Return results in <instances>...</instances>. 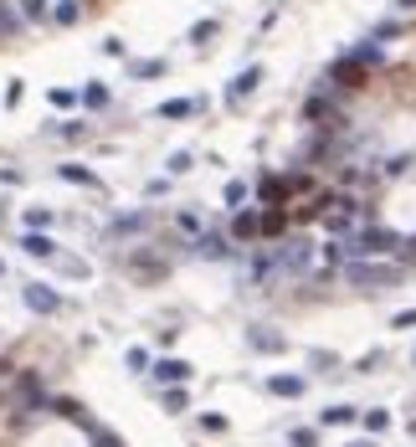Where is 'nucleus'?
<instances>
[{
  "mask_svg": "<svg viewBox=\"0 0 416 447\" xmlns=\"http://www.w3.org/2000/svg\"><path fill=\"white\" fill-rule=\"evenodd\" d=\"M308 268H314V242H283V247H272V257L257 262L263 278H298Z\"/></svg>",
  "mask_w": 416,
  "mask_h": 447,
  "instance_id": "1",
  "label": "nucleus"
},
{
  "mask_svg": "<svg viewBox=\"0 0 416 447\" xmlns=\"http://www.w3.org/2000/svg\"><path fill=\"white\" fill-rule=\"evenodd\" d=\"M344 278L355 283V288H396V283H401V268H396V262L349 257V262H344Z\"/></svg>",
  "mask_w": 416,
  "mask_h": 447,
  "instance_id": "2",
  "label": "nucleus"
},
{
  "mask_svg": "<svg viewBox=\"0 0 416 447\" xmlns=\"http://www.w3.org/2000/svg\"><path fill=\"white\" fill-rule=\"evenodd\" d=\"M319 227L324 231H349V227H355V201H349V195H324V201H319Z\"/></svg>",
  "mask_w": 416,
  "mask_h": 447,
  "instance_id": "3",
  "label": "nucleus"
},
{
  "mask_svg": "<svg viewBox=\"0 0 416 447\" xmlns=\"http://www.w3.org/2000/svg\"><path fill=\"white\" fill-rule=\"evenodd\" d=\"M391 247H401L396 231H385V227H360L355 242H349V257H375V252H391Z\"/></svg>",
  "mask_w": 416,
  "mask_h": 447,
  "instance_id": "4",
  "label": "nucleus"
},
{
  "mask_svg": "<svg viewBox=\"0 0 416 447\" xmlns=\"http://www.w3.org/2000/svg\"><path fill=\"white\" fill-rule=\"evenodd\" d=\"M303 118H308V124H319V129H340V103L324 93V88H314L308 103H303Z\"/></svg>",
  "mask_w": 416,
  "mask_h": 447,
  "instance_id": "5",
  "label": "nucleus"
},
{
  "mask_svg": "<svg viewBox=\"0 0 416 447\" xmlns=\"http://www.w3.org/2000/svg\"><path fill=\"white\" fill-rule=\"evenodd\" d=\"M21 298H26V309H31V314H57L62 309V293H57V288H47V283H26Z\"/></svg>",
  "mask_w": 416,
  "mask_h": 447,
  "instance_id": "6",
  "label": "nucleus"
},
{
  "mask_svg": "<svg viewBox=\"0 0 416 447\" xmlns=\"http://www.w3.org/2000/svg\"><path fill=\"white\" fill-rule=\"evenodd\" d=\"M10 401H16V412H31V406H42V380H36L31 371L16 375V396H10Z\"/></svg>",
  "mask_w": 416,
  "mask_h": 447,
  "instance_id": "7",
  "label": "nucleus"
},
{
  "mask_svg": "<svg viewBox=\"0 0 416 447\" xmlns=\"http://www.w3.org/2000/svg\"><path fill=\"white\" fill-rule=\"evenodd\" d=\"M257 83H263V67H242V72H237V77L226 83V103H242V98L252 93Z\"/></svg>",
  "mask_w": 416,
  "mask_h": 447,
  "instance_id": "8",
  "label": "nucleus"
},
{
  "mask_svg": "<svg viewBox=\"0 0 416 447\" xmlns=\"http://www.w3.org/2000/svg\"><path fill=\"white\" fill-rule=\"evenodd\" d=\"M149 375L160 380V386H185V380H190V365H185V360H160Z\"/></svg>",
  "mask_w": 416,
  "mask_h": 447,
  "instance_id": "9",
  "label": "nucleus"
},
{
  "mask_svg": "<svg viewBox=\"0 0 416 447\" xmlns=\"http://www.w3.org/2000/svg\"><path fill=\"white\" fill-rule=\"evenodd\" d=\"M231 236H237V242L263 236V216H257V211H237V221H231Z\"/></svg>",
  "mask_w": 416,
  "mask_h": 447,
  "instance_id": "10",
  "label": "nucleus"
},
{
  "mask_svg": "<svg viewBox=\"0 0 416 447\" xmlns=\"http://www.w3.org/2000/svg\"><path fill=\"white\" fill-rule=\"evenodd\" d=\"M267 391H272V396H283V401H293V396H303V375H272Z\"/></svg>",
  "mask_w": 416,
  "mask_h": 447,
  "instance_id": "11",
  "label": "nucleus"
},
{
  "mask_svg": "<svg viewBox=\"0 0 416 447\" xmlns=\"http://www.w3.org/2000/svg\"><path fill=\"white\" fill-rule=\"evenodd\" d=\"M21 247H26L31 257H57V242H51L47 231H26V236H21Z\"/></svg>",
  "mask_w": 416,
  "mask_h": 447,
  "instance_id": "12",
  "label": "nucleus"
},
{
  "mask_svg": "<svg viewBox=\"0 0 416 447\" xmlns=\"http://www.w3.org/2000/svg\"><path fill=\"white\" fill-rule=\"evenodd\" d=\"M190 113H201V98H170V103H160V118H190Z\"/></svg>",
  "mask_w": 416,
  "mask_h": 447,
  "instance_id": "13",
  "label": "nucleus"
},
{
  "mask_svg": "<svg viewBox=\"0 0 416 447\" xmlns=\"http://www.w3.org/2000/svg\"><path fill=\"white\" fill-rule=\"evenodd\" d=\"M57 175L72 180V186H93L98 190V175H93V170H83V165H57Z\"/></svg>",
  "mask_w": 416,
  "mask_h": 447,
  "instance_id": "14",
  "label": "nucleus"
},
{
  "mask_svg": "<svg viewBox=\"0 0 416 447\" xmlns=\"http://www.w3.org/2000/svg\"><path fill=\"white\" fill-rule=\"evenodd\" d=\"M360 416H365V432H370V437H381V432L391 427V412H385V406H370V412H360Z\"/></svg>",
  "mask_w": 416,
  "mask_h": 447,
  "instance_id": "15",
  "label": "nucleus"
},
{
  "mask_svg": "<svg viewBox=\"0 0 416 447\" xmlns=\"http://www.w3.org/2000/svg\"><path fill=\"white\" fill-rule=\"evenodd\" d=\"M247 339H252V350H272V355L288 350V339H283V334H267V330H252Z\"/></svg>",
  "mask_w": 416,
  "mask_h": 447,
  "instance_id": "16",
  "label": "nucleus"
},
{
  "mask_svg": "<svg viewBox=\"0 0 416 447\" xmlns=\"http://www.w3.org/2000/svg\"><path fill=\"white\" fill-rule=\"evenodd\" d=\"M283 227H288V211H278V206H267V211H263V236H278Z\"/></svg>",
  "mask_w": 416,
  "mask_h": 447,
  "instance_id": "17",
  "label": "nucleus"
},
{
  "mask_svg": "<svg viewBox=\"0 0 416 447\" xmlns=\"http://www.w3.org/2000/svg\"><path fill=\"white\" fill-rule=\"evenodd\" d=\"M355 406H329V412H324V427H349V422H355Z\"/></svg>",
  "mask_w": 416,
  "mask_h": 447,
  "instance_id": "18",
  "label": "nucleus"
},
{
  "mask_svg": "<svg viewBox=\"0 0 416 447\" xmlns=\"http://www.w3.org/2000/svg\"><path fill=\"white\" fill-rule=\"evenodd\" d=\"M196 252H201V257H226V236H216V231H211V236H201Z\"/></svg>",
  "mask_w": 416,
  "mask_h": 447,
  "instance_id": "19",
  "label": "nucleus"
},
{
  "mask_svg": "<svg viewBox=\"0 0 416 447\" xmlns=\"http://www.w3.org/2000/svg\"><path fill=\"white\" fill-rule=\"evenodd\" d=\"M16 6H21V16H26V21H47V16H51L47 0H16Z\"/></svg>",
  "mask_w": 416,
  "mask_h": 447,
  "instance_id": "20",
  "label": "nucleus"
},
{
  "mask_svg": "<svg viewBox=\"0 0 416 447\" xmlns=\"http://www.w3.org/2000/svg\"><path fill=\"white\" fill-rule=\"evenodd\" d=\"M77 16H83V6H77V0H62V6L51 10V21H57V26H72Z\"/></svg>",
  "mask_w": 416,
  "mask_h": 447,
  "instance_id": "21",
  "label": "nucleus"
},
{
  "mask_svg": "<svg viewBox=\"0 0 416 447\" xmlns=\"http://www.w3.org/2000/svg\"><path fill=\"white\" fill-rule=\"evenodd\" d=\"M83 103H88V108H103V103H108V88H103V83H88V88H83Z\"/></svg>",
  "mask_w": 416,
  "mask_h": 447,
  "instance_id": "22",
  "label": "nucleus"
},
{
  "mask_svg": "<svg viewBox=\"0 0 416 447\" xmlns=\"http://www.w3.org/2000/svg\"><path fill=\"white\" fill-rule=\"evenodd\" d=\"M185 406H190V396H185L180 386H170V391H165V412H185Z\"/></svg>",
  "mask_w": 416,
  "mask_h": 447,
  "instance_id": "23",
  "label": "nucleus"
},
{
  "mask_svg": "<svg viewBox=\"0 0 416 447\" xmlns=\"http://www.w3.org/2000/svg\"><path fill=\"white\" fill-rule=\"evenodd\" d=\"M242 201H247V180H231V186H226V206L242 211Z\"/></svg>",
  "mask_w": 416,
  "mask_h": 447,
  "instance_id": "24",
  "label": "nucleus"
},
{
  "mask_svg": "<svg viewBox=\"0 0 416 447\" xmlns=\"http://www.w3.org/2000/svg\"><path fill=\"white\" fill-rule=\"evenodd\" d=\"M139 227H144V211H134V216H119V221H113V231H119V236L139 231Z\"/></svg>",
  "mask_w": 416,
  "mask_h": 447,
  "instance_id": "25",
  "label": "nucleus"
},
{
  "mask_svg": "<svg viewBox=\"0 0 416 447\" xmlns=\"http://www.w3.org/2000/svg\"><path fill=\"white\" fill-rule=\"evenodd\" d=\"M288 447H319V432H308V427H298L293 437H288Z\"/></svg>",
  "mask_w": 416,
  "mask_h": 447,
  "instance_id": "26",
  "label": "nucleus"
},
{
  "mask_svg": "<svg viewBox=\"0 0 416 447\" xmlns=\"http://www.w3.org/2000/svg\"><path fill=\"white\" fill-rule=\"evenodd\" d=\"M211 36H216V21H196L190 26V42H211Z\"/></svg>",
  "mask_w": 416,
  "mask_h": 447,
  "instance_id": "27",
  "label": "nucleus"
},
{
  "mask_svg": "<svg viewBox=\"0 0 416 447\" xmlns=\"http://www.w3.org/2000/svg\"><path fill=\"white\" fill-rule=\"evenodd\" d=\"M51 412H57V416H72V422H83V406H77V401H51Z\"/></svg>",
  "mask_w": 416,
  "mask_h": 447,
  "instance_id": "28",
  "label": "nucleus"
},
{
  "mask_svg": "<svg viewBox=\"0 0 416 447\" xmlns=\"http://www.w3.org/2000/svg\"><path fill=\"white\" fill-rule=\"evenodd\" d=\"M411 170V154H396V160H385V175H406Z\"/></svg>",
  "mask_w": 416,
  "mask_h": 447,
  "instance_id": "29",
  "label": "nucleus"
},
{
  "mask_svg": "<svg viewBox=\"0 0 416 447\" xmlns=\"http://www.w3.org/2000/svg\"><path fill=\"white\" fill-rule=\"evenodd\" d=\"M47 221H51V211H42V206H36V211H26V227H31V231H42Z\"/></svg>",
  "mask_w": 416,
  "mask_h": 447,
  "instance_id": "30",
  "label": "nucleus"
},
{
  "mask_svg": "<svg viewBox=\"0 0 416 447\" xmlns=\"http://www.w3.org/2000/svg\"><path fill=\"white\" fill-rule=\"evenodd\" d=\"M190 165H196V160H190V154H185V149H180V154H170V175H185V170H190Z\"/></svg>",
  "mask_w": 416,
  "mask_h": 447,
  "instance_id": "31",
  "label": "nucleus"
},
{
  "mask_svg": "<svg viewBox=\"0 0 416 447\" xmlns=\"http://www.w3.org/2000/svg\"><path fill=\"white\" fill-rule=\"evenodd\" d=\"M124 360H128V371H144V365H149V355H144V350H139V345H134V350H128V355H124Z\"/></svg>",
  "mask_w": 416,
  "mask_h": 447,
  "instance_id": "32",
  "label": "nucleus"
},
{
  "mask_svg": "<svg viewBox=\"0 0 416 447\" xmlns=\"http://www.w3.org/2000/svg\"><path fill=\"white\" fill-rule=\"evenodd\" d=\"M134 72H139V77H160L165 62H134Z\"/></svg>",
  "mask_w": 416,
  "mask_h": 447,
  "instance_id": "33",
  "label": "nucleus"
},
{
  "mask_svg": "<svg viewBox=\"0 0 416 447\" xmlns=\"http://www.w3.org/2000/svg\"><path fill=\"white\" fill-rule=\"evenodd\" d=\"M201 427H206V432H226V416L211 412V416H201Z\"/></svg>",
  "mask_w": 416,
  "mask_h": 447,
  "instance_id": "34",
  "label": "nucleus"
},
{
  "mask_svg": "<svg viewBox=\"0 0 416 447\" xmlns=\"http://www.w3.org/2000/svg\"><path fill=\"white\" fill-rule=\"evenodd\" d=\"M396 330H416V309H406V314H396Z\"/></svg>",
  "mask_w": 416,
  "mask_h": 447,
  "instance_id": "35",
  "label": "nucleus"
},
{
  "mask_svg": "<svg viewBox=\"0 0 416 447\" xmlns=\"http://www.w3.org/2000/svg\"><path fill=\"white\" fill-rule=\"evenodd\" d=\"M93 447H124V442L113 437V432H98V442H93Z\"/></svg>",
  "mask_w": 416,
  "mask_h": 447,
  "instance_id": "36",
  "label": "nucleus"
},
{
  "mask_svg": "<svg viewBox=\"0 0 416 447\" xmlns=\"http://www.w3.org/2000/svg\"><path fill=\"white\" fill-rule=\"evenodd\" d=\"M401 247H406V257H416V236H401Z\"/></svg>",
  "mask_w": 416,
  "mask_h": 447,
  "instance_id": "37",
  "label": "nucleus"
},
{
  "mask_svg": "<svg viewBox=\"0 0 416 447\" xmlns=\"http://www.w3.org/2000/svg\"><path fill=\"white\" fill-rule=\"evenodd\" d=\"M349 447H375V437H360V442H349Z\"/></svg>",
  "mask_w": 416,
  "mask_h": 447,
  "instance_id": "38",
  "label": "nucleus"
},
{
  "mask_svg": "<svg viewBox=\"0 0 416 447\" xmlns=\"http://www.w3.org/2000/svg\"><path fill=\"white\" fill-rule=\"evenodd\" d=\"M396 6H401V10H416V0H396Z\"/></svg>",
  "mask_w": 416,
  "mask_h": 447,
  "instance_id": "39",
  "label": "nucleus"
},
{
  "mask_svg": "<svg viewBox=\"0 0 416 447\" xmlns=\"http://www.w3.org/2000/svg\"><path fill=\"white\" fill-rule=\"evenodd\" d=\"M0 273H6V262H0Z\"/></svg>",
  "mask_w": 416,
  "mask_h": 447,
  "instance_id": "40",
  "label": "nucleus"
},
{
  "mask_svg": "<svg viewBox=\"0 0 416 447\" xmlns=\"http://www.w3.org/2000/svg\"><path fill=\"white\" fill-rule=\"evenodd\" d=\"M411 365H416V355H411Z\"/></svg>",
  "mask_w": 416,
  "mask_h": 447,
  "instance_id": "41",
  "label": "nucleus"
}]
</instances>
